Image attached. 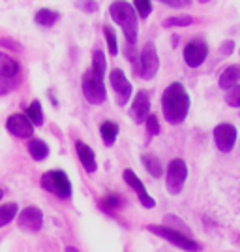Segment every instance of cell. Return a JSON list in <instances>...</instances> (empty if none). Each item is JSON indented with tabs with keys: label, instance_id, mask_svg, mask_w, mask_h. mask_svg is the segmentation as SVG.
I'll return each instance as SVG.
<instances>
[{
	"label": "cell",
	"instance_id": "obj_1",
	"mask_svg": "<svg viewBox=\"0 0 240 252\" xmlns=\"http://www.w3.org/2000/svg\"><path fill=\"white\" fill-rule=\"evenodd\" d=\"M161 109L163 117L171 125H180L188 117L189 111V94L184 85L175 81L163 91L161 94Z\"/></svg>",
	"mask_w": 240,
	"mask_h": 252
},
{
	"label": "cell",
	"instance_id": "obj_2",
	"mask_svg": "<svg viewBox=\"0 0 240 252\" xmlns=\"http://www.w3.org/2000/svg\"><path fill=\"white\" fill-rule=\"evenodd\" d=\"M105 68H107V61L102 51H94V59H92V68L83 74V94L90 104H102L107 98V91H105L104 75Z\"/></svg>",
	"mask_w": 240,
	"mask_h": 252
},
{
	"label": "cell",
	"instance_id": "obj_3",
	"mask_svg": "<svg viewBox=\"0 0 240 252\" xmlns=\"http://www.w3.org/2000/svg\"><path fill=\"white\" fill-rule=\"evenodd\" d=\"M109 13H111L113 21L116 25H120L128 43H135L137 34H139V23H137L135 8L130 2H126V0H115L111 4V8H109Z\"/></svg>",
	"mask_w": 240,
	"mask_h": 252
},
{
	"label": "cell",
	"instance_id": "obj_4",
	"mask_svg": "<svg viewBox=\"0 0 240 252\" xmlns=\"http://www.w3.org/2000/svg\"><path fill=\"white\" fill-rule=\"evenodd\" d=\"M40 185L43 190H47L49 194L60 198V200H68L72 196V181L66 175L62 169H49L45 171L40 179Z\"/></svg>",
	"mask_w": 240,
	"mask_h": 252
},
{
	"label": "cell",
	"instance_id": "obj_5",
	"mask_svg": "<svg viewBox=\"0 0 240 252\" xmlns=\"http://www.w3.org/2000/svg\"><path fill=\"white\" fill-rule=\"evenodd\" d=\"M146 230L150 231V233H154V235H158V237H161V239H167L169 243L177 245L178 249H182V251H188V252L201 251V245L195 239H191L188 233L173 230L169 226H163V224H148Z\"/></svg>",
	"mask_w": 240,
	"mask_h": 252
},
{
	"label": "cell",
	"instance_id": "obj_6",
	"mask_svg": "<svg viewBox=\"0 0 240 252\" xmlns=\"http://www.w3.org/2000/svg\"><path fill=\"white\" fill-rule=\"evenodd\" d=\"M158 68H160V59H158L156 45L154 42H146L141 51V57H139V63L135 64L133 70L139 77H143L145 81H150L158 74Z\"/></svg>",
	"mask_w": 240,
	"mask_h": 252
},
{
	"label": "cell",
	"instance_id": "obj_7",
	"mask_svg": "<svg viewBox=\"0 0 240 252\" xmlns=\"http://www.w3.org/2000/svg\"><path fill=\"white\" fill-rule=\"evenodd\" d=\"M188 179V166L182 158H173L169 162L167 171H165V183H167L169 194L177 196L180 190L184 189V183Z\"/></svg>",
	"mask_w": 240,
	"mask_h": 252
},
{
	"label": "cell",
	"instance_id": "obj_8",
	"mask_svg": "<svg viewBox=\"0 0 240 252\" xmlns=\"http://www.w3.org/2000/svg\"><path fill=\"white\" fill-rule=\"evenodd\" d=\"M17 224L23 231H28V233H36L43 228V213L42 209L28 205L17 215Z\"/></svg>",
	"mask_w": 240,
	"mask_h": 252
},
{
	"label": "cell",
	"instance_id": "obj_9",
	"mask_svg": "<svg viewBox=\"0 0 240 252\" xmlns=\"http://www.w3.org/2000/svg\"><path fill=\"white\" fill-rule=\"evenodd\" d=\"M237 126L229 125V123H221L214 128V141H216V147L221 153H231L235 143H237Z\"/></svg>",
	"mask_w": 240,
	"mask_h": 252
},
{
	"label": "cell",
	"instance_id": "obj_10",
	"mask_svg": "<svg viewBox=\"0 0 240 252\" xmlns=\"http://www.w3.org/2000/svg\"><path fill=\"white\" fill-rule=\"evenodd\" d=\"M109 83H111V87L115 89L116 96H118V105L128 104L130 98H132L133 89H132V83L128 81V77H126V74L120 68L111 70V74H109Z\"/></svg>",
	"mask_w": 240,
	"mask_h": 252
},
{
	"label": "cell",
	"instance_id": "obj_11",
	"mask_svg": "<svg viewBox=\"0 0 240 252\" xmlns=\"http://www.w3.org/2000/svg\"><path fill=\"white\" fill-rule=\"evenodd\" d=\"M122 177H124L126 185L130 187V189L135 190L137 198H139V201H141V205L143 207H146V209H152L154 205H156V201H154V198L146 192L145 185H143V181L137 177L135 171L133 169H124V173H122Z\"/></svg>",
	"mask_w": 240,
	"mask_h": 252
},
{
	"label": "cell",
	"instance_id": "obj_12",
	"mask_svg": "<svg viewBox=\"0 0 240 252\" xmlns=\"http://www.w3.org/2000/svg\"><path fill=\"white\" fill-rule=\"evenodd\" d=\"M6 128L11 136L21 137V139H32V134H34V125L23 113H15V115L8 117Z\"/></svg>",
	"mask_w": 240,
	"mask_h": 252
},
{
	"label": "cell",
	"instance_id": "obj_13",
	"mask_svg": "<svg viewBox=\"0 0 240 252\" xmlns=\"http://www.w3.org/2000/svg\"><path fill=\"white\" fill-rule=\"evenodd\" d=\"M209 57V47L203 40H193V42L186 43L184 47V63L189 68H197L207 61Z\"/></svg>",
	"mask_w": 240,
	"mask_h": 252
},
{
	"label": "cell",
	"instance_id": "obj_14",
	"mask_svg": "<svg viewBox=\"0 0 240 252\" xmlns=\"http://www.w3.org/2000/svg\"><path fill=\"white\" fill-rule=\"evenodd\" d=\"M132 119L137 125H143L146 121V117L150 115V98L146 91H139L133 98V105H132Z\"/></svg>",
	"mask_w": 240,
	"mask_h": 252
},
{
	"label": "cell",
	"instance_id": "obj_15",
	"mask_svg": "<svg viewBox=\"0 0 240 252\" xmlns=\"http://www.w3.org/2000/svg\"><path fill=\"white\" fill-rule=\"evenodd\" d=\"M75 151H77V157L81 160L84 171H86V173H94L96 169H98L94 151L88 147L84 141H77V143H75Z\"/></svg>",
	"mask_w": 240,
	"mask_h": 252
},
{
	"label": "cell",
	"instance_id": "obj_16",
	"mask_svg": "<svg viewBox=\"0 0 240 252\" xmlns=\"http://www.w3.org/2000/svg\"><path fill=\"white\" fill-rule=\"evenodd\" d=\"M19 70H21V66L15 59H11L6 53H0V77L11 79V77L19 74Z\"/></svg>",
	"mask_w": 240,
	"mask_h": 252
},
{
	"label": "cell",
	"instance_id": "obj_17",
	"mask_svg": "<svg viewBox=\"0 0 240 252\" xmlns=\"http://www.w3.org/2000/svg\"><path fill=\"white\" fill-rule=\"evenodd\" d=\"M239 81H240V66L233 64V66H227V68L223 70V74L219 75L218 83H219V89L229 91V89H233Z\"/></svg>",
	"mask_w": 240,
	"mask_h": 252
},
{
	"label": "cell",
	"instance_id": "obj_18",
	"mask_svg": "<svg viewBox=\"0 0 240 252\" xmlns=\"http://www.w3.org/2000/svg\"><path fill=\"white\" fill-rule=\"evenodd\" d=\"M100 134H102V139L105 141V145L113 147L116 141V136H118V125L113 123V121H104L100 125Z\"/></svg>",
	"mask_w": 240,
	"mask_h": 252
},
{
	"label": "cell",
	"instance_id": "obj_19",
	"mask_svg": "<svg viewBox=\"0 0 240 252\" xmlns=\"http://www.w3.org/2000/svg\"><path fill=\"white\" fill-rule=\"evenodd\" d=\"M28 153L36 162H42L49 155V145L42 139H30L28 141Z\"/></svg>",
	"mask_w": 240,
	"mask_h": 252
},
{
	"label": "cell",
	"instance_id": "obj_20",
	"mask_svg": "<svg viewBox=\"0 0 240 252\" xmlns=\"http://www.w3.org/2000/svg\"><path fill=\"white\" fill-rule=\"evenodd\" d=\"M141 162H143L145 169L152 175V177L160 179L161 175H163V166H161L160 158H156L154 155H143V157H141Z\"/></svg>",
	"mask_w": 240,
	"mask_h": 252
},
{
	"label": "cell",
	"instance_id": "obj_21",
	"mask_svg": "<svg viewBox=\"0 0 240 252\" xmlns=\"http://www.w3.org/2000/svg\"><path fill=\"white\" fill-rule=\"evenodd\" d=\"M58 19H60V13L54 10H49V8H42L34 17V21L38 23L40 27H53Z\"/></svg>",
	"mask_w": 240,
	"mask_h": 252
},
{
	"label": "cell",
	"instance_id": "obj_22",
	"mask_svg": "<svg viewBox=\"0 0 240 252\" xmlns=\"http://www.w3.org/2000/svg\"><path fill=\"white\" fill-rule=\"evenodd\" d=\"M17 211H19V207H17L15 201L0 205V228H2V226H8L13 219H17Z\"/></svg>",
	"mask_w": 240,
	"mask_h": 252
},
{
	"label": "cell",
	"instance_id": "obj_23",
	"mask_svg": "<svg viewBox=\"0 0 240 252\" xmlns=\"http://www.w3.org/2000/svg\"><path fill=\"white\" fill-rule=\"evenodd\" d=\"M100 207L105 213H109V215H115V211L122 207V196H118V194H107L105 198L100 200Z\"/></svg>",
	"mask_w": 240,
	"mask_h": 252
},
{
	"label": "cell",
	"instance_id": "obj_24",
	"mask_svg": "<svg viewBox=\"0 0 240 252\" xmlns=\"http://www.w3.org/2000/svg\"><path fill=\"white\" fill-rule=\"evenodd\" d=\"M25 115L27 119L30 121L34 126H42L43 125V111H42V104L36 100V102H32L28 107H27V111H25Z\"/></svg>",
	"mask_w": 240,
	"mask_h": 252
},
{
	"label": "cell",
	"instance_id": "obj_25",
	"mask_svg": "<svg viewBox=\"0 0 240 252\" xmlns=\"http://www.w3.org/2000/svg\"><path fill=\"white\" fill-rule=\"evenodd\" d=\"M193 23V17L189 15H178V17H169L163 21V27L165 29H171V27H189Z\"/></svg>",
	"mask_w": 240,
	"mask_h": 252
},
{
	"label": "cell",
	"instance_id": "obj_26",
	"mask_svg": "<svg viewBox=\"0 0 240 252\" xmlns=\"http://www.w3.org/2000/svg\"><path fill=\"white\" fill-rule=\"evenodd\" d=\"M163 219H165V224H163V226H169V228L182 231V233H189L188 226H184L182 220H178V217H175V215H165Z\"/></svg>",
	"mask_w": 240,
	"mask_h": 252
},
{
	"label": "cell",
	"instance_id": "obj_27",
	"mask_svg": "<svg viewBox=\"0 0 240 252\" xmlns=\"http://www.w3.org/2000/svg\"><path fill=\"white\" fill-rule=\"evenodd\" d=\"M225 102H227V105H231V107H240V85H235L233 89L227 91Z\"/></svg>",
	"mask_w": 240,
	"mask_h": 252
},
{
	"label": "cell",
	"instance_id": "obj_28",
	"mask_svg": "<svg viewBox=\"0 0 240 252\" xmlns=\"http://www.w3.org/2000/svg\"><path fill=\"white\" fill-rule=\"evenodd\" d=\"M133 6H135V11L139 13L141 19H146L150 15V11H152V2L150 0H135Z\"/></svg>",
	"mask_w": 240,
	"mask_h": 252
},
{
	"label": "cell",
	"instance_id": "obj_29",
	"mask_svg": "<svg viewBox=\"0 0 240 252\" xmlns=\"http://www.w3.org/2000/svg\"><path fill=\"white\" fill-rule=\"evenodd\" d=\"M104 34L107 38V43H109V53L111 55H118V45H116V34L111 27H104Z\"/></svg>",
	"mask_w": 240,
	"mask_h": 252
},
{
	"label": "cell",
	"instance_id": "obj_30",
	"mask_svg": "<svg viewBox=\"0 0 240 252\" xmlns=\"http://www.w3.org/2000/svg\"><path fill=\"white\" fill-rule=\"evenodd\" d=\"M145 123H146V128H148V134H150V136H158V134H160V123H158L156 115L150 113V115L146 117Z\"/></svg>",
	"mask_w": 240,
	"mask_h": 252
},
{
	"label": "cell",
	"instance_id": "obj_31",
	"mask_svg": "<svg viewBox=\"0 0 240 252\" xmlns=\"http://www.w3.org/2000/svg\"><path fill=\"white\" fill-rule=\"evenodd\" d=\"M160 2H163L165 6H171V8H186L191 0H160Z\"/></svg>",
	"mask_w": 240,
	"mask_h": 252
},
{
	"label": "cell",
	"instance_id": "obj_32",
	"mask_svg": "<svg viewBox=\"0 0 240 252\" xmlns=\"http://www.w3.org/2000/svg\"><path fill=\"white\" fill-rule=\"evenodd\" d=\"M13 87H15V83H11L8 79H0V96L8 94L10 91H13Z\"/></svg>",
	"mask_w": 240,
	"mask_h": 252
},
{
	"label": "cell",
	"instance_id": "obj_33",
	"mask_svg": "<svg viewBox=\"0 0 240 252\" xmlns=\"http://www.w3.org/2000/svg\"><path fill=\"white\" fill-rule=\"evenodd\" d=\"M235 49V43L233 42H223L221 43V55H231Z\"/></svg>",
	"mask_w": 240,
	"mask_h": 252
},
{
	"label": "cell",
	"instance_id": "obj_34",
	"mask_svg": "<svg viewBox=\"0 0 240 252\" xmlns=\"http://www.w3.org/2000/svg\"><path fill=\"white\" fill-rule=\"evenodd\" d=\"M81 4L84 6L83 10H86V11H96V10H98V4H96V2H90V0H81Z\"/></svg>",
	"mask_w": 240,
	"mask_h": 252
},
{
	"label": "cell",
	"instance_id": "obj_35",
	"mask_svg": "<svg viewBox=\"0 0 240 252\" xmlns=\"http://www.w3.org/2000/svg\"><path fill=\"white\" fill-rule=\"evenodd\" d=\"M66 252H79L75 247H66Z\"/></svg>",
	"mask_w": 240,
	"mask_h": 252
},
{
	"label": "cell",
	"instance_id": "obj_36",
	"mask_svg": "<svg viewBox=\"0 0 240 252\" xmlns=\"http://www.w3.org/2000/svg\"><path fill=\"white\" fill-rule=\"evenodd\" d=\"M2 198H4V190L0 189V200H2Z\"/></svg>",
	"mask_w": 240,
	"mask_h": 252
},
{
	"label": "cell",
	"instance_id": "obj_37",
	"mask_svg": "<svg viewBox=\"0 0 240 252\" xmlns=\"http://www.w3.org/2000/svg\"><path fill=\"white\" fill-rule=\"evenodd\" d=\"M199 2H201V4H207V2H210V0H199Z\"/></svg>",
	"mask_w": 240,
	"mask_h": 252
}]
</instances>
